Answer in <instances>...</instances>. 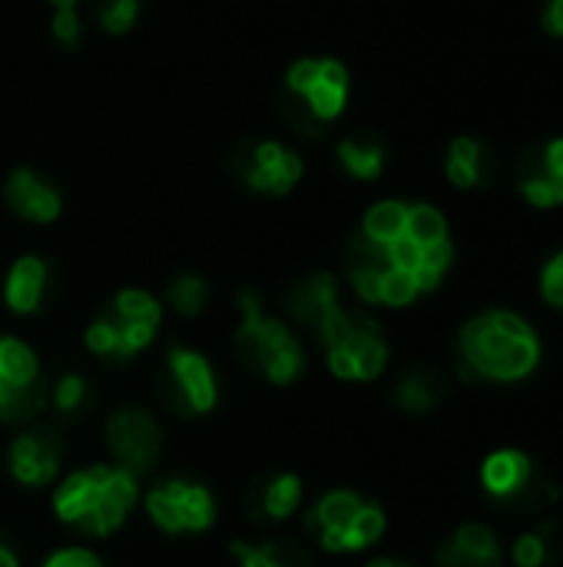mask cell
Wrapping results in <instances>:
<instances>
[{
	"instance_id": "6da1fadb",
	"label": "cell",
	"mask_w": 563,
	"mask_h": 567,
	"mask_svg": "<svg viewBox=\"0 0 563 567\" xmlns=\"http://www.w3.org/2000/svg\"><path fill=\"white\" fill-rule=\"evenodd\" d=\"M541 336L538 329L511 312V309H488L465 322L458 336V362L461 375L475 382H524L541 365Z\"/></svg>"
},
{
	"instance_id": "7a4b0ae2",
	"label": "cell",
	"mask_w": 563,
	"mask_h": 567,
	"mask_svg": "<svg viewBox=\"0 0 563 567\" xmlns=\"http://www.w3.org/2000/svg\"><path fill=\"white\" fill-rule=\"evenodd\" d=\"M136 502H139L136 475L116 465H93L73 472L53 492L56 518L93 538L113 535L126 522Z\"/></svg>"
},
{
	"instance_id": "3957f363",
	"label": "cell",
	"mask_w": 563,
	"mask_h": 567,
	"mask_svg": "<svg viewBox=\"0 0 563 567\" xmlns=\"http://www.w3.org/2000/svg\"><path fill=\"white\" fill-rule=\"evenodd\" d=\"M236 355L252 375H259V379H265L272 385H289L305 369L302 342L295 339V332L282 319L265 316L256 292L239 296Z\"/></svg>"
},
{
	"instance_id": "277c9868",
	"label": "cell",
	"mask_w": 563,
	"mask_h": 567,
	"mask_svg": "<svg viewBox=\"0 0 563 567\" xmlns=\"http://www.w3.org/2000/svg\"><path fill=\"white\" fill-rule=\"evenodd\" d=\"M325 342L329 369L345 382H372L388 365V342L382 326L358 309L338 306L315 332Z\"/></svg>"
},
{
	"instance_id": "5b68a950",
	"label": "cell",
	"mask_w": 563,
	"mask_h": 567,
	"mask_svg": "<svg viewBox=\"0 0 563 567\" xmlns=\"http://www.w3.org/2000/svg\"><path fill=\"white\" fill-rule=\"evenodd\" d=\"M481 488L484 495L511 512V515H541L557 502V485L554 478L538 468V462L521 452V449H498L481 462Z\"/></svg>"
},
{
	"instance_id": "8992f818",
	"label": "cell",
	"mask_w": 563,
	"mask_h": 567,
	"mask_svg": "<svg viewBox=\"0 0 563 567\" xmlns=\"http://www.w3.org/2000/svg\"><path fill=\"white\" fill-rule=\"evenodd\" d=\"M156 395L173 415H206L216 409L219 382L206 355L186 346H173L156 375Z\"/></svg>"
},
{
	"instance_id": "52a82bcc",
	"label": "cell",
	"mask_w": 563,
	"mask_h": 567,
	"mask_svg": "<svg viewBox=\"0 0 563 567\" xmlns=\"http://www.w3.org/2000/svg\"><path fill=\"white\" fill-rule=\"evenodd\" d=\"M146 515L156 528L166 535H186V532H206L216 522V502L209 488L183 478L159 482L146 495Z\"/></svg>"
},
{
	"instance_id": "ba28073f",
	"label": "cell",
	"mask_w": 563,
	"mask_h": 567,
	"mask_svg": "<svg viewBox=\"0 0 563 567\" xmlns=\"http://www.w3.org/2000/svg\"><path fill=\"white\" fill-rule=\"evenodd\" d=\"M106 449L116 458V468H126L129 475H139L153 468V462L163 452V429L153 419V412L139 405L116 409L106 419Z\"/></svg>"
},
{
	"instance_id": "9c48e42d",
	"label": "cell",
	"mask_w": 563,
	"mask_h": 567,
	"mask_svg": "<svg viewBox=\"0 0 563 567\" xmlns=\"http://www.w3.org/2000/svg\"><path fill=\"white\" fill-rule=\"evenodd\" d=\"M229 166L239 183H246L256 193H272V196H285L302 179V159L275 140L236 146V153L229 156Z\"/></svg>"
},
{
	"instance_id": "30bf717a",
	"label": "cell",
	"mask_w": 563,
	"mask_h": 567,
	"mask_svg": "<svg viewBox=\"0 0 563 567\" xmlns=\"http://www.w3.org/2000/svg\"><path fill=\"white\" fill-rule=\"evenodd\" d=\"M10 475L27 485V488H43L56 478L63 465V449H60V432L53 425H30L10 442L7 452Z\"/></svg>"
},
{
	"instance_id": "8fae6325",
	"label": "cell",
	"mask_w": 563,
	"mask_h": 567,
	"mask_svg": "<svg viewBox=\"0 0 563 567\" xmlns=\"http://www.w3.org/2000/svg\"><path fill=\"white\" fill-rule=\"evenodd\" d=\"M3 203L10 206L13 216H20L27 223H53L63 209L60 189L30 166H20L7 176Z\"/></svg>"
},
{
	"instance_id": "7c38bea8",
	"label": "cell",
	"mask_w": 563,
	"mask_h": 567,
	"mask_svg": "<svg viewBox=\"0 0 563 567\" xmlns=\"http://www.w3.org/2000/svg\"><path fill=\"white\" fill-rule=\"evenodd\" d=\"M435 567H504V545L494 528L468 522L438 548Z\"/></svg>"
},
{
	"instance_id": "4fadbf2b",
	"label": "cell",
	"mask_w": 563,
	"mask_h": 567,
	"mask_svg": "<svg viewBox=\"0 0 563 567\" xmlns=\"http://www.w3.org/2000/svg\"><path fill=\"white\" fill-rule=\"evenodd\" d=\"M53 289V269L46 259L40 256H20L3 282V302L10 312L17 316H37L40 309H46Z\"/></svg>"
},
{
	"instance_id": "5bb4252c",
	"label": "cell",
	"mask_w": 563,
	"mask_h": 567,
	"mask_svg": "<svg viewBox=\"0 0 563 567\" xmlns=\"http://www.w3.org/2000/svg\"><path fill=\"white\" fill-rule=\"evenodd\" d=\"M362 505L365 502L348 488H338V492H329L319 498V505L312 508V528L325 551L345 555V535H348L355 515L362 512Z\"/></svg>"
},
{
	"instance_id": "9a60e30c",
	"label": "cell",
	"mask_w": 563,
	"mask_h": 567,
	"mask_svg": "<svg viewBox=\"0 0 563 567\" xmlns=\"http://www.w3.org/2000/svg\"><path fill=\"white\" fill-rule=\"evenodd\" d=\"M299 502H302V482L292 472H275L249 488L246 508L252 522H285L295 515Z\"/></svg>"
},
{
	"instance_id": "2e32d148",
	"label": "cell",
	"mask_w": 563,
	"mask_h": 567,
	"mask_svg": "<svg viewBox=\"0 0 563 567\" xmlns=\"http://www.w3.org/2000/svg\"><path fill=\"white\" fill-rule=\"evenodd\" d=\"M338 282L329 272H315L302 282H295L285 296V309L312 332H319V326L329 319L332 309H338Z\"/></svg>"
},
{
	"instance_id": "e0dca14e",
	"label": "cell",
	"mask_w": 563,
	"mask_h": 567,
	"mask_svg": "<svg viewBox=\"0 0 563 567\" xmlns=\"http://www.w3.org/2000/svg\"><path fill=\"white\" fill-rule=\"evenodd\" d=\"M448 395V382L438 369L431 365H415L395 382V405L408 415H431Z\"/></svg>"
},
{
	"instance_id": "ac0fdd59",
	"label": "cell",
	"mask_w": 563,
	"mask_h": 567,
	"mask_svg": "<svg viewBox=\"0 0 563 567\" xmlns=\"http://www.w3.org/2000/svg\"><path fill=\"white\" fill-rule=\"evenodd\" d=\"M494 173H498V156L488 146H481L478 140H468V136L455 140V146L448 153V179L455 186H461V189L484 186L494 179Z\"/></svg>"
},
{
	"instance_id": "d6986e66",
	"label": "cell",
	"mask_w": 563,
	"mask_h": 567,
	"mask_svg": "<svg viewBox=\"0 0 563 567\" xmlns=\"http://www.w3.org/2000/svg\"><path fill=\"white\" fill-rule=\"evenodd\" d=\"M348 96V73L338 60H319V80L312 83V90L302 96L309 103V110L315 113V120L329 123L342 113Z\"/></svg>"
},
{
	"instance_id": "ffe728a7",
	"label": "cell",
	"mask_w": 563,
	"mask_h": 567,
	"mask_svg": "<svg viewBox=\"0 0 563 567\" xmlns=\"http://www.w3.org/2000/svg\"><path fill=\"white\" fill-rule=\"evenodd\" d=\"M561 538L554 525H534L531 532L518 535L511 545V561L514 567H551L557 561Z\"/></svg>"
},
{
	"instance_id": "44dd1931",
	"label": "cell",
	"mask_w": 563,
	"mask_h": 567,
	"mask_svg": "<svg viewBox=\"0 0 563 567\" xmlns=\"http://www.w3.org/2000/svg\"><path fill=\"white\" fill-rule=\"evenodd\" d=\"M342 166L358 179H375L385 169V146L375 136H352L338 146Z\"/></svg>"
},
{
	"instance_id": "7402d4cb",
	"label": "cell",
	"mask_w": 563,
	"mask_h": 567,
	"mask_svg": "<svg viewBox=\"0 0 563 567\" xmlns=\"http://www.w3.org/2000/svg\"><path fill=\"white\" fill-rule=\"evenodd\" d=\"M405 223H408V206L405 203H395V199H385V203H375L365 213L362 236L372 239V243H378V246H388L398 236H405Z\"/></svg>"
},
{
	"instance_id": "603a6c76",
	"label": "cell",
	"mask_w": 563,
	"mask_h": 567,
	"mask_svg": "<svg viewBox=\"0 0 563 567\" xmlns=\"http://www.w3.org/2000/svg\"><path fill=\"white\" fill-rule=\"evenodd\" d=\"M206 302H209V282L202 276L183 272V276L169 279V286H166V306L176 316L192 319V316H199L206 309Z\"/></svg>"
},
{
	"instance_id": "cb8c5ba5",
	"label": "cell",
	"mask_w": 563,
	"mask_h": 567,
	"mask_svg": "<svg viewBox=\"0 0 563 567\" xmlns=\"http://www.w3.org/2000/svg\"><path fill=\"white\" fill-rule=\"evenodd\" d=\"M90 405V382L83 372H63L50 389V405L56 419H76Z\"/></svg>"
},
{
	"instance_id": "d4e9b609",
	"label": "cell",
	"mask_w": 563,
	"mask_h": 567,
	"mask_svg": "<svg viewBox=\"0 0 563 567\" xmlns=\"http://www.w3.org/2000/svg\"><path fill=\"white\" fill-rule=\"evenodd\" d=\"M110 316H116L119 322H136V326L159 329V322H163V302L156 296H149L146 289H123V292H116Z\"/></svg>"
},
{
	"instance_id": "484cf974",
	"label": "cell",
	"mask_w": 563,
	"mask_h": 567,
	"mask_svg": "<svg viewBox=\"0 0 563 567\" xmlns=\"http://www.w3.org/2000/svg\"><path fill=\"white\" fill-rule=\"evenodd\" d=\"M86 349H90L96 359H106V362H126V359H133V355L126 352L119 322H116L113 316H103V319H96V322L86 329Z\"/></svg>"
},
{
	"instance_id": "4316f807",
	"label": "cell",
	"mask_w": 563,
	"mask_h": 567,
	"mask_svg": "<svg viewBox=\"0 0 563 567\" xmlns=\"http://www.w3.org/2000/svg\"><path fill=\"white\" fill-rule=\"evenodd\" d=\"M385 528H388V518H385V512H382L378 505L365 502V505H362V512L355 515V522H352L348 535H345V555L372 548L375 542H382Z\"/></svg>"
},
{
	"instance_id": "83f0119b",
	"label": "cell",
	"mask_w": 563,
	"mask_h": 567,
	"mask_svg": "<svg viewBox=\"0 0 563 567\" xmlns=\"http://www.w3.org/2000/svg\"><path fill=\"white\" fill-rule=\"evenodd\" d=\"M405 236H411L418 246H435L448 239V223L435 206H408Z\"/></svg>"
},
{
	"instance_id": "f1b7e54d",
	"label": "cell",
	"mask_w": 563,
	"mask_h": 567,
	"mask_svg": "<svg viewBox=\"0 0 563 567\" xmlns=\"http://www.w3.org/2000/svg\"><path fill=\"white\" fill-rule=\"evenodd\" d=\"M418 286L408 272H398V269H385L382 272V296H378V306H392V309H405L418 299Z\"/></svg>"
},
{
	"instance_id": "f546056e",
	"label": "cell",
	"mask_w": 563,
	"mask_h": 567,
	"mask_svg": "<svg viewBox=\"0 0 563 567\" xmlns=\"http://www.w3.org/2000/svg\"><path fill=\"white\" fill-rule=\"evenodd\" d=\"M139 17V0H100L96 3V23L106 33H126Z\"/></svg>"
},
{
	"instance_id": "4dcf8cb0",
	"label": "cell",
	"mask_w": 563,
	"mask_h": 567,
	"mask_svg": "<svg viewBox=\"0 0 563 567\" xmlns=\"http://www.w3.org/2000/svg\"><path fill=\"white\" fill-rule=\"evenodd\" d=\"M50 33L63 50H76L83 40V23L76 17V7H56V13L50 20Z\"/></svg>"
},
{
	"instance_id": "1f68e13d",
	"label": "cell",
	"mask_w": 563,
	"mask_h": 567,
	"mask_svg": "<svg viewBox=\"0 0 563 567\" xmlns=\"http://www.w3.org/2000/svg\"><path fill=\"white\" fill-rule=\"evenodd\" d=\"M382 266H352L348 272V282L355 289V296L368 306H378V296H382Z\"/></svg>"
},
{
	"instance_id": "d6a6232c",
	"label": "cell",
	"mask_w": 563,
	"mask_h": 567,
	"mask_svg": "<svg viewBox=\"0 0 563 567\" xmlns=\"http://www.w3.org/2000/svg\"><path fill=\"white\" fill-rule=\"evenodd\" d=\"M541 296L548 299V306L563 309V252H557L541 276Z\"/></svg>"
},
{
	"instance_id": "836d02e7",
	"label": "cell",
	"mask_w": 563,
	"mask_h": 567,
	"mask_svg": "<svg viewBox=\"0 0 563 567\" xmlns=\"http://www.w3.org/2000/svg\"><path fill=\"white\" fill-rule=\"evenodd\" d=\"M315 80H319V60L305 56V60H299V63H292V66H289L285 90H289V93H295V96H305V93L312 90V83H315Z\"/></svg>"
},
{
	"instance_id": "e575fe53",
	"label": "cell",
	"mask_w": 563,
	"mask_h": 567,
	"mask_svg": "<svg viewBox=\"0 0 563 567\" xmlns=\"http://www.w3.org/2000/svg\"><path fill=\"white\" fill-rule=\"evenodd\" d=\"M43 567H106V565H103L93 551H86V548H63V551L50 555Z\"/></svg>"
},
{
	"instance_id": "d590c367",
	"label": "cell",
	"mask_w": 563,
	"mask_h": 567,
	"mask_svg": "<svg viewBox=\"0 0 563 567\" xmlns=\"http://www.w3.org/2000/svg\"><path fill=\"white\" fill-rule=\"evenodd\" d=\"M544 153H548L551 173H554V176H563V140H554L551 146H544Z\"/></svg>"
},
{
	"instance_id": "8d00e7d4",
	"label": "cell",
	"mask_w": 563,
	"mask_h": 567,
	"mask_svg": "<svg viewBox=\"0 0 563 567\" xmlns=\"http://www.w3.org/2000/svg\"><path fill=\"white\" fill-rule=\"evenodd\" d=\"M548 30L561 33L563 37V0H551V10H548Z\"/></svg>"
},
{
	"instance_id": "74e56055",
	"label": "cell",
	"mask_w": 563,
	"mask_h": 567,
	"mask_svg": "<svg viewBox=\"0 0 563 567\" xmlns=\"http://www.w3.org/2000/svg\"><path fill=\"white\" fill-rule=\"evenodd\" d=\"M0 567H20V561H17V555L7 548V545H0Z\"/></svg>"
},
{
	"instance_id": "f35d334b",
	"label": "cell",
	"mask_w": 563,
	"mask_h": 567,
	"mask_svg": "<svg viewBox=\"0 0 563 567\" xmlns=\"http://www.w3.org/2000/svg\"><path fill=\"white\" fill-rule=\"evenodd\" d=\"M7 399H10V389H7V382H3V375H0V412H3V405H7Z\"/></svg>"
},
{
	"instance_id": "ab89813d",
	"label": "cell",
	"mask_w": 563,
	"mask_h": 567,
	"mask_svg": "<svg viewBox=\"0 0 563 567\" xmlns=\"http://www.w3.org/2000/svg\"><path fill=\"white\" fill-rule=\"evenodd\" d=\"M365 567H398V561H392V558H375V561H368Z\"/></svg>"
},
{
	"instance_id": "60d3db41",
	"label": "cell",
	"mask_w": 563,
	"mask_h": 567,
	"mask_svg": "<svg viewBox=\"0 0 563 567\" xmlns=\"http://www.w3.org/2000/svg\"><path fill=\"white\" fill-rule=\"evenodd\" d=\"M53 7H76V0H50Z\"/></svg>"
},
{
	"instance_id": "b9f144b4",
	"label": "cell",
	"mask_w": 563,
	"mask_h": 567,
	"mask_svg": "<svg viewBox=\"0 0 563 567\" xmlns=\"http://www.w3.org/2000/svg\"><path fill=\"white\" fill-rule=\"evenodd\" d=\"M398 567H408V565H398Z\"/></svg>"
}]
</instances>
